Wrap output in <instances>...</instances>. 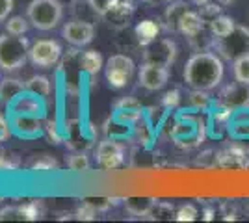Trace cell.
<instances>
[{
    "label": "cell",
    "instance_id": "obj_1",
    "mask_svg": "<svg viewBox=\"0 0 249 223\" xmlns=\"http://www.w3.org/2000/svg\"><path fill=\"white\" fill-rule=\"evenodd\" d=\"M223 62L218 54H212L208 51H201L190 56V60L184 65V82L192 89H201V91H212L223 80Z\"/></svg>",
    "mask_w": 249,
    "mask_h": 223
},
{
    "label": "cell",
    "instance_id": "obj_2",
    "mask_svg": "<svg viewBox=\"0 0 249 223\" xmlns=\"http://www.w3.org/2000/svg\"><path fill=\"white\" fill-rule=\"evenodd\" d=\"M30 24L39 32L54 30L63 19V6L60 0H32L26 8Z\"/></svg>",
    "mask_w": 249,
    "mask_h": 223
},
{
    "label": "cell",
    "instance_id": "obj_3",
    "mask_svg": "<svg viewBox=\"0 0 249 223\" xmlns=\"http://www.w3.org/2000/svg\"><path fill=\"white\" fill-rule=\"evenodd\" d=\"M28 52H30V45L28 39L22 35H11V34H4L0 35V69L10 73V71H17L28 60Z\"/></svg>",
    "mask_w": 249,
    "mask_h": 223
},
{
    "label": "cell",
    "instance_id": "obj_4",
    "mask_svg": "<svg viewBox=\"0 0 249 223\" xmlns=\"http://www.w3.org/2000/svg\"><path fill=\"white\" fill-rule=\"evenodd\" d=\"M212 47L218 51V54L223 60L234 62L240 56L249 54V28L236 24V28L231 34H227L225 37H214Z\"/></svg>",
    "mask_w": 249,
    "mask_h": 223
},
{
    "label": "cell",
    "instance_id": "obj_5",
    "mask_svg": "<svg viewBox=\"0 0 249 223\" xmlns=\"http://www.w3.org/2000/svg\"><path fill=\"white\" fill-rule=\"evenodd\" d=\"M136 65L132 58L124 56V54H114L108 58V62L104 65V74H106V82L114 89H121L128 84L134 76Z\"/></svg>",
    "mask_w": 249,
    "mask_h": 223
},
{
    "label": "cell",
    "instance_id": "obj_6",
    "mask_svg": "<svg viewBox=\"0 0 249 223\" xmlns=\"http://www.w3.org/2000/svg\"><path fill=\"white\" fill-rule=\"evenodd\" d=\"M205 136H207V127L199 117H182L173 130V138L182 147H196L203 143Z\"/></svg>",
    "mask_w": 249,
    "mask_h": 223
},
{
    "label": "cell",
    "instance_id": "obj_7",
    "mask_svg": "<svg viewBox=\"0 0 249 223\" xmlns=\"http://www.w3.org/2000/svg\"><path fill=\"white\" fill-rule=\"evenodd\" d=\"M62 52H63L62 45L56 41V39H37L36 43L30 45L28 60L36 67L49 69V67L58 64V60L62 58Z\"/></svg>",
    "mask_w": 249,
    "mask_h": 223
},
{
    "label": "cell",
    "instance_id": "obj_8",
    "mask_svg": "<svg viewBox=\"0 0 249 223\" xmlns=\"http://www.w3.org/2000/svg\"><path fill=\"white\" fill-rule=\"evenodd\" d=\"M177 58V43L169 37L155 39L151 45H147L143 52V64L160 65V67H171Z\"/></svg>",
    "mask_w": 249,
    "mask_h": 223
},
{
    "label": "cell",
    "instance_id": "obj_9",
    "mask_svg": "<svg viewBox=\"0 0 249 223\" xmlns=\"http://www.w3.org/2000/svg\"><path fill=\"white\" fill-rule=\"evenodd\" d=\"M227 132L236 147L248 151L249 149V108L234 110L227 121Z\"/></svg>",
    "mask_w": 249,
    "mask_h": 223
},
{
    "label": "cell",
    "instance_id": "obj_10",
    "mask_svg": "<svg viewBox=\"0 0 249 223\" xmlns=\"http://www.w3.org/2000/svg\"><path fill=\"white\" fill-rule=\"evenodd\" d=\"M97 164L104 170H117L124 162V147L114 139H103L95 153Z\"/></svg>",
    "mask_w": 249,
    "mask_h": 223
},
{
    "label": "cell",
    "instance_id": "obj_11",
    "mask_svg": "<svg viewBox=\"0 0 249 223\" xmlns=\"http://www.w3.org/2000/svg\"><path fill=\"white\" fill-rule=\"evenodd\" d=\"M62 37L73 47H86L95 39V26L88 21H69L63 24Z\"/></svg>",
    "mask_w": 249,
    "mask_h": 223
},
{
    "label": "cell",
    "instance_id": "obj_12",
    "mask_svg": "<svg viewBox=\"0 0 249 223\" xmlns=\"http://www.w3.org/2000/svg\"><path fill=\"white\" fill-rule=\"evenodd\" d=\"M140 86L147 91H158L167 84L169 80V67H160V65L143 64L140 67L138 74Z\"/></svg>",
    "mask_w": 249,
    "mask_h": 223
},
{
    "label": "cell",
    "instance_id": "obj_13",
    "mask_svg": "<svg viewBox=\"0 0 249 223\" xmlns=\"http://www.w3.org/2000/svg\"><path fill=\"white\" fill-rule=\"evenodd\" d=\"M218 103L229 110H232V112L242 110V108H249V86L242 84V82L225 86Z\"/></svg>",
    "mask_w": 249,
    "mask_h": 223
},
{
    "label": "cell",
    "instance_id": "obj_14",
    "mask_svg": "<svg viewBox=\"0 0 249 223\" xmlns=\"http://www.w3.org/2000/svg\"><path fill=\"white\" fill-rule=\"evenodd\" d=\"M203 22H205V19L201 17V13L186 10L177 22V32H180L186 37H194V35L203 32Z\"/></svg>",
    "mask_w": 249,
    "mask_h": 223
},
{
    "label": "cell",
    "instance_id": "obj_15",
    "mask_svg": "<svg viewBox=\"0 0 249 223\" xmlns=\"http://www.w3.org/2000/svg\"><path fill=\"white\" fill-rule=\"evenodd\" d=\"M216 166L219 168H246L248 166V160H246V151L240 147H231V149H223L216 154Z\"/></svg>",
    "mask_w": 249,
    "mask_h": 223
},
{
    "label": "cell",
    "instance_id": "obj_16",
    "mask_svg": "<svg viewBox=\"0 0 249 223\" xmlns=\"http://www.w3.org/2000/svg\"><path fill=\"white\" fill-rule=\"evenodd\" d=\"M156 206V199L153 197H128L124 199V208L132 216H147Z\"/></svg>",
    "mask_w": 249,
    "mask_h": 223
},
{
    "label": "cell",
    "instance_id": "obj_17",
    "mask_svg": "<svg viewBox=\"0 0 249 223\" xmlns=\"http://www.w3.org/2000/svg\"><path fill=\"white\" fill-rule=\"evenodd\" d=\"M208 26H210L212 37H225L227 34H231L234 28H236V22H234L232 17L219 13V15H216L214 19L208 21Z\"/></svg>",
    "mask_w": 249,
    "mask_h": 223
},
{
    "label": "cell",
    "instance_id": "obj_18",
    "mask_svg": "<svg viewBox=\"0 0 249 223\" xmlns=\"http://www.w3.org/2000/svg\"><path fill=\"white\" fill-rule=\"evenodd\" d=\"M158 32H160L158 22L151 21V19L142 21L136 26V37H138V41H140L142 47H147V45H151V43L155 41L156 37H158Z\"/></svg>",
    "mask_w": 249,
    "mask_h": 223
},
{
    "label": "cell",
    "instance_id": "obj_19",
    "mask_svg": "<svg viewBox=\"0 0 249 223\" xmlns=\"http://www.w3.org/2000/svg\"><path fill=\"white\" fill-rule=\"evenodd\" d=\"M78 64L82 67V71L95 76V74L103 69V56H101L99 51H88V52L80 54Z\"/></svg>",
    "mask_w": 249,
    "mask_h": 223
},
{
    "label": "cell",
    "instance_id": "obj_20",
    "mask_svg": "<svg viewBox=\"0 0 249 223\" xmlns=\"http://www.w3.org/2000/svg\"><path fill=\"white\" fill-rule=\"evenodd\" d=\"M186 10H188V4H186V2H180V0H175V2H171V4L167 6L166 15H164L167 30H171V32H177V22H178L180 15H182V13H184Z\"/></svg>",
    "mask_w": 249,
    "mask_h": 223
},
{
    "label": "cell",
    "instance_id": "obj_21",
    "mask_svg": "<svg viewBox=\"0 0 249 223\" xmlns=\"http://www.w3.org/2000/svg\"><path fill=\"white\" fill-rule=\"evenodd\" d=\"M22 89H26V84H22L21 80H15V78H4L0 82V97L4 101H11L13 97L22 93Z\"/></svg>",
    "mask_w": 249,
    "mask_h": 223
},
{
    "label": "cell",
    "instance_id": "obj_22",
    "mask_svg": "<svg viewBox=\"0 0 249 223\" xmlns=\"http://www.w3.org/2000/svg\"><path fill=\"white\" fill-rule=\"evenodd\" d=\"M232 74L236 82L249 86V54H244L232 62Z\"/></svg>",
    "mask_w": 249,
    "mask_h": 223
},
{
    "label": "cell",
    "instance_id": "obj_23",
    "mask_svg": "<svg viewBox=\"0 0 249 223\" xmlns=\"http://www.w3.org/2000/svg\"><path fill=\"white\" fill-rule=\"evenodd\" d=\"M30 30V21L28 17H22V15H15L10 17L6 22V32L11 35H24V34Z\"/></svg>",
    "mask_w": 249,
    "mask_h": 223
},
{
    "label": "cell",
    "instance_id": "obj_24",
    "mask_svg": "<svg viewBox=\"0 0 249 223\" xmlns=\"http://www.w3.org/2000/svg\"><path fill=\"white\" fill-rule=\"evenodd\" d=\"M108 15L112 17V21L114 22L124 24V22L128 21V17L132 15V6H130L128 2H119V0H117V4L106 13V17H108Z\"/></svg>",
    "mask_w": 249,
    "mask_h": 223
},
{
    "label": "cell",
    "instance_id": "obj_25",
    "mask_svg": "<svg viewBox=\"0 0 249 223\" xmlns=\"http://www.w3.org/2000/svg\"><path fill=\"white\" fill-rule=\"evenodd\" d=\"M26 89H30V91L37 93V95L47 97L49 93H51V82H49L47 76L37 74V76H32L30 80L26 82Z\"/></svg>",
    "mask_w": 249,
    "mask_h": 223
},
{
    "label": "cell",
    "instance_id": "obj_26",
    "mask_svg": "<svg viewBox=\"0 0 249 223\" xmlns=\"http://www.w3.org/2000/svg\"><path fill=\"white\" fill-rule=\"evenodd\" d=\"M115 110H117L119 114H124V112H126V117H128V119H136V117L140 116L142 104H140L136 99L128 97V99H123V101L115 103Z\"/></svg>",
    "mask_w": 249,
    "mask_h": 223
},
{
    "label": "cell",
    "instance_id": "obj_27",
    "mask_svg": "<svg viewBox=\"0 0 249 223\" xmlns=\"http://www.w3.org/2000/svg\"><path fill=\"white\" fill-rule=\"evenodd\" d=\"M67 168L73 171H88L91 168V162L89 158L86 156V154H71L69 158H67Z\"/></svg>",
    "mask_w": 249,
    "mask_h": 223
},
{
    "label": "cell",
    "instance_id": "obj_28",
    "mask_svg": "<svg viewBox=\"0 0 249 223\" xmlns=\"http://www.w3.org/2000/svg\"><path fill=\"white\" fill-rule=\"evenodd\" d=\"M199 216V210L196 205H192V203H188V205H182L175 214V220L177 222H194V220H197Z\"/></svg>",
    "mask_w": 249,
    "mask_h": 223
},
{
    "label": "cell",
    "instance_id": "obj_29",
    "mask_svg": "<svg viewBox=\"0 0 249 223\" xmlns=\"http://www.w3.org/2000/svg\"><path fill=\"white\" fill-rule=\"evenodd\" d=\"M188 101L190 104L196 108V110H205L208 106V95L207 91H201V89H192V93L188 95Z\"/></svg>",
    "mask_w": 249,
    "mask_h": 223
},
{
    "label": "cell",
    "instance_id": "obj_30",
    "mask_svg": "<svg viewBox=\"0 0 249 223\" xmlns=\"http://www.w3.org/2000/svg\"><path fill=\"white\" fill-rule=\"evenodd\" d=\"M88 4H89V8H91L97 15L106 17V13L117 4V0H88Z\"/></svg>",
    "mask_w": 249,
    "mask_h": 223
},
{
    "label": "cell",
    "instance_id": "obj_31",
    "mask_svg": "<svg viewBox=\"0 0 249 223\" xmlns=\"http://www.w3.org/2000/svg\"><path fill=\"white\" fill-rule=\"evenodd\" d=\"M199 13H201L203 19H208V21H210V19H214L216 15L221 13V8H219L218 4H210V2H208L205 6H201V11H199Z\"/></svg>",
    "mask_w": 249,
    "mask_h": 223
},
{
    "label": "cell",
    "instance_id": "obj_32",
    "mask_svg": "<svg viewBox=\"0 0 249 223\" xmlns=\"http://www.w3.org/2000/svg\"><path fill=\"white\" fill-rule=\"evenodd\" d=\"M162 103H164V106L166 108H177L180 104V93H178V89H173V91H167L164 99H162Z\"/></svg>",
    "mask_w": 249,
    "mask_h": 223
},
{
    "label": "cell",
    "instance_id": "obj_33",
    "mask_svg": "<svg viewBox=\"0 0 249 223\" xmlns=\"http://www.w3.org/2000/svg\"><path fill=\"white\" fill-rule=\"evenodd\" d=\"M56 166H58V164H56V162H54L51 156H41V158L36 160V162L32 164V168H34V170H37V171L52 170V168H56Z\"/></svg>",
    "mask_w": 249,
    "mask_h": 223
},
{
    "label": "cell",
    "instance_id": "obj_34",
    "mask_svg": "<svg viewBox=\"0 0 249 223\" xmlns=\"http://www.w3.org/2000/svg\"><path fill=\"white\" fill-rule=\"evenodd\" d=\"M13 11V0H0V22L8 21V15Z\"/></svg>",
    "mask_w": 249,
    "mask_h": 223
},
{
    "label": "cell",
    "instance_id": "obj_35",
    "mask_svg": "<svg viewBox=\"0 0 249 223\" xmlns=\"http://www.w3.org/2000/svg\"><path fill=\"white\" fill-rule=\"evenodd\" d=\"M188 2H190V4H194V6H199V8H201V6L208 4L210 0H188Z\"/></svg>",
    "mask_w": 249,
    "mask_h": 223
},
{
    "label": "cell",
    "instance_id": "obj_36",
    "mask_svg": "<svg viewBox=\"0 0 249 223\" xmlns=\"http://www.w3.org/2000/svg\"><path fill=\"white\" fill-rule=\"evenodd\" d=\"M205 220H212V210H207V212H205Z\"/></svg>",
    "mask_w": 249,
    "mask_h": 223
},
{
    "label": "cell",
    "instance_id": "obj_37",
    "mask_svg": "<svg viewBox=\"0 0 249 223\" xmlns=\"http://www.w3.org/2000/svg\"><path fill=\"white\" fill-rule=\"evenodd\" d=\"M162 2H167V4H171V2H175V0H162Z\"/></svg>",
    "mask_w": 249,
    "mask_h": 223
}]
</instances>
